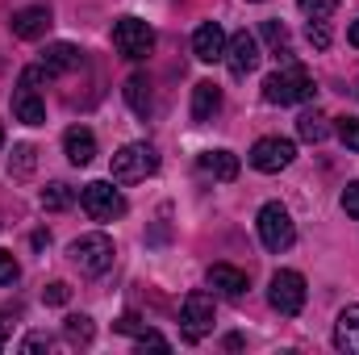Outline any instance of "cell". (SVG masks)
I'll return each instance as SVG.
<instances>
[{"label": "cell", "mask_w": 359, "mask_h": 355, "mask_svg": "<svg viewBox=\"0 0 359 355\" xmlns=\"http://www.w3.org/2000/svg\"><path fill=\"white\" fill-rule=\"evenodd\" d=\"M126 105L138 117H151V84H147V76H130L126 80Z\"/></svg>", "instance_id": "19"}, {"label": "cell", "mask_w": 359, "mask_h": 355, "mask_svg": "<svg viewBox=\"0 0 359 355\" xmlns=\"http://www.w3.org/2000/svg\"><path fill=\"white\" fill-rule=\"evenodd\" d=\"M209 284L217 293H226V297H243L247 293V272H238V267H230V264H213L209 267Z\"/></svg>", "instance_id": "16"}, {"label": "cell", "mask_w": 359, "mask_h": 355, "mask_svg": "<svg viewBox=\"0 0 359 355\" xmlns=\"http://www.w3.org/2000/svg\"><path fill=\"white\" fill-rule=\"evenodd\" d=\"M67 255L84 276H104L113 267V243H109V234H80Z\"/></svg>", "instance_id": "6"}, {"label": "cell", "mask_w": 359, "mask_h": 355, "mask_svg": "<svg viewBox=\"0 0 359 355\" xmlns=\"http://www.w3.org/2000/svg\"><path fill=\"white\" fill-rule=\"evenodd\" d=\"M0 147H4V126H0Z\"/></svg>", "instance_id": "35"}, {"label": "cell", "mask_w": 359, "mask_h": 355, "mask_svg": "<svg viewBox=\"0 0 359 355\" xmlns=\"http://www.w3.org/2000/svg\"><path fill=\"white\" fill-rule=\"evenodd\" d=\"M21 351L29 355V351H50V335H29L25 343H21Z\"/></svg>", "instance_id": "32"}, {"label": "cell", "mask_w": 359, "mask_h": 355, "mask_svg": "<svg viewBox=\"0 0 359 355\" xmlns=\"http://www.w3.org/2000/svg\"><path fill=\"white\" fill-rule=\"evenodd\" d=\"M305 34H309V42H313L318 51H326V46H330V29H326V21H309V25H305Z\"/></svg>", "instance_id": "29"}, {"label": "cell", "mask_w": 359, "mask_h": 355, "mask_svg": "<svg viewBox=\"0 0 359 355\" xmlns=\"http://www.w3.org/2000/svg\"><path fill=\"white\" fill-rule=\"evenodd\" d=\"M334 347L347 355H359V305H347L334 318Z\"/></svg>", "instance_id": "15"}, {"label": "cell", "mask_w": 359, "mask_h": 355, "mask_svg": "<svg viewBox=\"0 0 359 355\" xmlns=\"http://www.w3.org/2000/svg\"><path fill=\"white\" fill-rule=\"evenodd\" d=\"M264 38H268L271 51H284V55H288V29H284L280 21H264Z\"/></svg>", "instance_id": "26"}, {"label": "cell", "mask_w": 359, "mask_h": 355, "mask_svg": "<svg viewBox=\"0 0 359 355\" xmlns=\"http://www.w3.org/2000/svg\"><path fill=\"white\" fill-rule=\"evenodd\" d=\"M255 226H259V243H264L268 251H288V247L297 243V226H292V217H288V209H284L280 201H268V205L259 209Z\"/></svg>", "instance_id": "3"}, {"label": "cell", "mask_w": 359, "mask_h": 355, "mask_svg": "<svg viewBox=\"0 0 359 355\" xmlns=\"http://www.w3.org/2000/svg\"><path fill=\"white\" fill-rule=\"evenodd\" d=\"M155 168H159L155 147L130 142V147H121V151L113 155V184H138V180L155 176Z\"/></svg>", "instance_id": "2"}, {"label": "cell", "mask_w": 359, "mask_h": 355, "mask_svg": "<svg viewBox=\"0 0 359 355\" xmlns=\"http://www.w3.org/2000/svg\"><path fill=\"white\" fill-rule=\"evenodd\" d=\"M347 38H351V46H359V21L351 25V29H347Z\"/></svg>", "instance_id": "34"}, {"label": "cell", "mask_w": 359, "mask_h": 355, "mask_svg": "<svg viewBox=\"0 0 359 355\" xmlns=\"http://www.w3.org/2000/svg\"><path fill=\"white\" fill-rule=\"evenodd\" d=\"M13 117L21 126H42L46 121V105H42V96L29 84H17V92H13Z\"/></svg>", "instance_id": "13"}, {"label": "cell", "mask_w": 359, "mask_h": 355, "mask_svg": "<svg viewBox=\"0 0 359 355\" xmlns=\"http://www.w3.org/2000/svg\"><path fill=\"white\" fill-rule=\"evenodd\" d=\"M42 297H46V305H63V301L72 297V288H67V284H50Z\"/></svg>", "instance_id": "31"}, {"label": "cell", "mask_w": 359, "mask_h": 355, "mask_svg": "<svg viewBox=\"0 0 359 355\" xmlns=\"http://www.w3.org/2000/svg\"><path fill=\"white\" fill-rule=\"evenodd\" d=\"M17 276H21V267H17V260H13V251L0 247V284H13Z\"/></svg>", "instance_id": "28"}, {"label": "cell", "mask_w": 359, "mask_h": 355, "mask_svg": "<svg viewBox=\"0 0 359 355\" xmlns=\"http://www.w3.org/2000/svg\"><path fill=\"white\" fill-rule=\"evenodd\" d=\"M180 322H184V335L196 343V339H205L209 330H213V297L209 293H188L184 297V305H180Z\"/></svg>", "instance_id": "8"}, {"label": "cell", "mask_w": 359, "mask_h": 355, "mask_svg": "<svg viewBox=\"0 0 359 355\" xmlns=\"http://www.w3.org/2000/svg\"><path fill=\"white\" fill-rule=\"evenodd\" d=\"M226 34H222V25L217 21H205V25H196V34H192V55L201 59V63H217V59H226Z\"/></svg>", "instance_id": "11"}, {"label": "cell", "mask_w": 359, "mask_h": 355, "mask_svg": "<svg viewBox=\"0 0 359 355\" xmlns=\"http://www.w3.org/2000/svg\"><path fill=\"white\" fill-rule=\"evenodd\" d=\"M42 63H46L55 76H63V72L80 67V63H84V55H80L72 42H55V46H46V51H42Z\"/></svg>", "instance_id": "18"}, {"label": "cell", "mask_w": 359, "mask_h": 355, "mask_svg": "<svg viewBox=\"0 0 359 355\" xmlns=\"http://www.w3.org/2000/svg\"><path fill=\"white\" fill-rule=\"evenodd\" d=\"M297 4H301V13L309 21H330L339 13V0H297Z\"/></svg>", "instance_id": "24"}, {"label": "cell", "mask_w": 359, "mask_h": 355, "mask_svg": "<svg viewBox=\"0 0 359 355\" xmlns=\"http://www.w3.org/2000/svg\"><path fill=\"white\" fill-rule=\"evenodd\" d=\"M339 138L347 151H359V117H343L339 121Z\"/></svg>", "instance_id": "27"}, {"label": "cell", "mask_w": 359, "mask_h": 355, "mask_svg": "<svg viewBox=\"0 0 359 355\" xmlns=\"http://www.w3.org/2000/svg\"><path fill=\"white\" fill-rule=\"evenodd\" d=\"M80 205L88 209L92 222H113V217H121V213H126V196H121L109 180H92V184H84Z\"/></svg>", "instance_id": "7"}, {"label": "cell", "mask_w": 359, "mask_h": 355, "mask_svg": "<svg viewBox=\"0 0 359 355\" xmlns=\"http://www.w3.org/2000/svg\"><path fill=\"white\" fill-rule=\"evenodd\" d=\"M46 29H50V8H46V4H29V8H17V13H13V34H17V38L34 42V38H42Z\"/></svg>", "instance_id": "12"}, {"label": "cell", "mask_w": 359, "mask_h": 355, "mask_svg": "<svg viewBox=\"0 0 359 355\" xmlns=\"http://www.w3.org/2000/svg\"><path fill=\"white\" fill-rule=\"evenodd\" d=\"M297 134H301L305 142H322V138L330 134V126H326L322 113H301V117H297Z\"/></svg>", "instance_id": "21"}, {"label": "cell", "mask_w": 359, "mask_h": 355, "mask_svg": "<svg viewBox=\"0 0 359 355\" xmlns=\"http://www.w3.org/2000/svg\"><path fill=\"white\" fill-rule=\"evenodd\" d=\"M313 80H309V72L305 67H284V72H271L268 80H264V100L271 105H301V100H313Z\"/></svg>", "instance_id": "1"}, {"label": "cell", "mask_w": 359, "mask_h": 355, "mask_svg": "<svg viewBox=\"0 0 359 355\" xmlns=\"http://www.w3.org/2000/svg\"><path fill=\"white\" fill-rule=\"evenodd\" d=\"M292 159H297V147H292L288 138H259V142L251 147V168H255V172H268V176L284 172Z\"/></svg>", "instance_id": "9"}, {"label": "cell", "mask_w": 359, "mask_h": 355, "mask_svg": "<svg viewBox=\"0 0 359 355\" xmlns=\"http://www.w3.org/2000/svg\"><path fill=\"white\" fill-rule=\"evenodd\" d=\"M72 196H76V192H72L67 184H59V180H55V184H46V188H42V209H67V205H72Z\"/></svg>", "instance_id": "22"}, {"label": "cell", "mask_w": 359, "mask_h": 355, "mask_svg": "<svg viewBox=\"0 0 359 355\" xmlns=\"http://www.w3.org/2000/svg\"><path fill=\"white\" fill-rule=\"evenodd\" d=\"M226 63H230V76H238V80L259 67V42H255L251 29H238V34L226 42Z\"/></svg>", "instance_id": "10"}, {"label": "cell", "mask_w": 359, "mask_h": 355, "mask_svg": "<svg viewBox=\"0 0 359 355\" xmlns=\"http://www.w3.org/2000/svg\"><path fill=\"white\" fill-rule=\"evenodd\" d=\"M8 335H13V322H8V318H4V314H0V347H4V343H8Z\"/></svg>", "instance_id": "33"}, {"label": "cell", "mask_w": 359, "mask_h": 355, "mask_svg": "<svg viewBox=\"0 0 359 355\" xmlns=\"http://www.w3.org/2000/svg\"><path fill=\"white\" fill-rule=\"evenodd\" d=\"M343 209H347L351 217H359V180H351V184L343 188Z\"/></svg>", "instance_id": "30"}, {"label": "cell", "mask_w": 359, "mask_h": 355, "mask_svg": "<svg viewBox=\"0 0 359 355\" xmlns=\"http://www.w3.org/2000/svg\"><path fill=\"white\" fill-rule=\"evenodd\" d=\"M63 151H67V159H72L76 168H88L92 159H96V138H92V130L72 126V130L63 134Z\"/></svg>", "instance_id": "14"}, {"label": "cell", "mask_w": 359, "mask_h": 355, "mask_svg": "<svg viewBox=\"0 0 359 355\" xmlns=\"http://www.w3.org/2000/svg\"><path fill=\"white\" fill-rule=\"evenodd\" d=\"M34 163H38V159H34V147H25V142L13 147V159H8V172H13V176H29Z\"/></svg>", "instance_id": "25"}, {"label": "cell", "mask_w": 359, "mask_h": 355, "mask_svg": "<svg viewBox=\"0 0 359 355\" xmlns=\"http://www.w3.org/2000/svg\"><path fill=\"white\" fill-rule=\"evenodd\" d=\"M268 301H271V309H276V314L297 318V314L305 309V276H301V272L280 267V272L271 276V284H268Z\"/></svg>", "instance_id": "4"}, {"label": "cell", "mask_w": 359, "mask_h": 355, "mask_svg": "<svg viewBox=\"0 0 359 355\" xmlns=\"http://www.w3.org/2000/svg\"><path fill=\"white\" fill-rule=\"evenodd\" d=\"M217 105H222V88L213 80H201L192 88V121H209L217 113Z\"/></svg>", "instance_id": "17"}, {"label": "cell", "mask_w": 359, "mask_h": 355, "mask_svg": "<svg viewBox=\"0 0 359 355\" xmlns=\"http://www.w3.org/2000/svg\"><path fill=\"white\" fill-rule=\"evenodd\" d=\"M63 330H67L72 343H92V318L88 314H72V318L63 322Z\"/></svg>", "instance_id": "23"}, {"label": "cell", "mask_w": 359, "mask_h": 355, "mask_svg": "<svg viewBox=\"0 0 359 355\" xmlns=\"http://www.w3.org/2000/svg\"><path fill=\"white\" fill-rule=\"evenodd\" d=\"M201 168L213 172L217 180H234L238 176V155H234V151H209V155L201 159Z\"/></svg>", "instance_id": "20"}, {"label": "cell", "mask_w": 359, "mask_h": 355, "mask_svg": "<svg viewBox=\"0 0 359 355\" xmlns=\"http://www.w3.org/2000/svg\"><path fill=\"white\" fill-rule=\"evenodd\" d=\"M113 46H117V55L121 59H147L151 55V46H155V29L142 21V17H121L117 25H113Z\"/></svg>", "instance_id": "5"}]
</instances>
